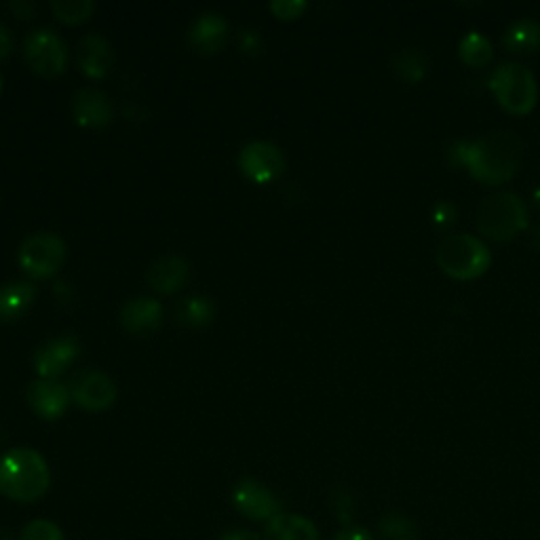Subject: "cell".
I'll return each instance as SVG.
<instances>
[{"instance_id":"6da1fadb","label":"cell","mask_w":540,"mask_h":540,"mask_svg":"<svg viewBox=\"0 0 540 540\" xmlns=\"http://www.w3.org/2000/svg\"><path fill=\"white\" fill-rule=\"evenodd\" d=\"M448 154L454 165L465 167L477 182L500 186L515 176L524 144L515 131L496 129L477 140L454 142Z\"/></svg>"},{"instance_id":"7a4b0ae2","label":"cell","mask_w":540,"mask_h":540,"mask_svg":"<svg viewBox=\"0 0 540 540\" xmlns=\"http://www.w3.org/2000/svg\"><path fill=\"white\" fill-rule=\"evenodd\" d=\"M51 486V471L41 452L13 448L0 456V494L13 503L32 505Z\"/></svg>"},{"instance_id":"3957f363","label":"cell","mask_w":540,"mask_h":540,"mask_svg":"<svg viewBox=\"0 0 540 540\" xmlns=\"http://www.w3.org/2000/svg\"><path fill=\"white\" fill-rule=\"evenodd\" d=\"M435 258L443 273L458 281L477 279L492 264L488 245L467 233L443 237L435 249Z\"/></svg>"},{"instance_id":"277c9868","label":"cell","mask_w":540,"mask_h":540,"mask_svg":"<svg viewBox=\"0 0 540 540\" xmlns=\"http://www.w3.org/2000/svg\"><path fill=\"white\" fill-rule=\"evenodd\" d=\"M528 220V207L515 192H494L477 211L479 233L490 241H511L528 226Z\"/></svg>"},{"instance_id":"5b68a950","label":"cell","mask_w":540,"mask_h":540,"mask_svg":"<svg viewBox=\"0 0 540 540\" xmlns=\"http://www.w3.org/2000/svg\"><path fill=\"white\" fill-rule=\"evenodd\" d=\"M488 87L494 93L496 102L509 114H515V117L528 114L538 100V85L534 74L519 62H505L494 68Z\"/></svg>"},{"instance_id":"8992f818","label":"cell","mask_w":540,"mask_h":540,"mask_svg":"<svg viewBox=\"0 0 540 540\" xmlns=\"http://www.w3.org/2000/svg\"><path fill=\"white\" fill-rule=\"evenodd\" d=\"M19 266L32 279H51L66 260V243L55 233H34L19 247Z\"/></svg>"},{"instance_id":"52a82bcc","label":"cell","mask_w":540,"mask_h":540,"mask_svg":"<svg viewBox=\"0 0 540 540\" xmlns=\"http://www.w3.org/2000/svg\"><path fill=\"white\" fill-rule=\"evenodd\" d=\"M26 62L34 74L43 79H55L66 72L68 47L55 30L38 28L28 34L24 45Z\"/></svg>"},{"instance_id":"ba28073f","label":"cell","mask_w":540,"mask_h":540,"mask_svg":"<svg viewBox=\"0 0 540 540\" xmlns=\"http://www.w3.org/2000/svg\"><path fill=\"white\" fill-rule=\"evenodd\" d=\"M239 167L245 178L256 184H268L277 180L283 173L285 157L279 146L256 140L241 150Z\"/></svg>"},{"instance_id":"9c48e42d","label":"cell","mask_w":540,"mask_h":540,"mask_svg":"<svg viewBox=\"0 0 540 540\" xmlns=\"http://www.w3.org/2000/svg\"><path fill=\"white\" fill-rule=\"evenodd\" d=\"M233 505L252 522H270L281 515L279 498L258 479H241L233 488Z\"/></svg>"},{"instance_id":"30bf717a","label":"cell","mask_w":540,"mask_h":540,"mask_svg":"<svg viewBox=\"0 0 540 540\" xmlns=\"http://www.w3.org/2000/svg\"><path fill=\"white\" fill-rule=\"evenodd\" d=\"M72 399L85 412H106L117 401V384L100 370H87L74 380Z\"/></svg>"},{"instance_id":"8fae6325","label":"cell","mask_w":540,"mask_h":540,"mask_svg":"<svg viewBox=\"0 0 540 540\" xmlns=\"http://www.w3.org/2000/svg\"><path fill=\"white\" fill-rule=\"evenodd\" d=\"M81 353V344L74 336L66 334L45 342L34 353V370L41 380H57L66 370L72 368Z\"/></svg>"},{"instance_id":"7c38bea8","label":"cell","mask_w":540,"mask_h":540,"mask_svg":"<svg viewBox=\"0 0 540 540\" xmlns=\"http://www.w3.org/2000/svg\"><path fill=\"white\" fill-rule=\"evenodd\" d=\"M30 410L47 422L62 418L70 405V391L66 384L57 380H34L26 393Z\"/></svg>"},{"instance_id":"4fadbf2b","label":"cell","mask_w":540,"mask_h":540,"mask_svg":"<svg viewBox=\"0 0 540 540\" xmlns=\"http://www.w3.org/2000/svg\"><path fill=\"white\" fill-rule=\"evenodd\" d=\"M72 110L74 121L81 127L100 129L112 121V106L108 95L93 87H83L74 93Z\"/></svg>"},{"instance_id":"5bb4252c","label":"cell","mask_w":540,"mask_h":540,"mask_svg":"<svg viewBox=\"0 0 540 540\" xmlns=\"http://www.w3.org/2000/svg\"><path fill=\"white\" fill-rule=\"evenodd\" d=\"M163 308L154 298H135L129 300L121 311V323L133 336L154 332L161 325Z\"/></svg>"},{"instance_id":"9a60e30c","label":"cell","mask_w":540,"mask_h":540,"mask_svg":"<svg viewBox=\"0 0 540 540\" xmlns=\"http://www.w3.org/2000/svg\"><path fill=\"white\" fill-rule=\"evenodd\" d=\"M190 268L180 256H165L148 270V285L159 294H176L188 283Z\"/></svg>"},{"instance_id":"2e32d148","label":"cell","mask_w":540,"mask_h":540,"mask_svg":"<svg viewBox=\"0 0 540 540\" xmlns=\"http://www.w3.org/2000/svg\"><path fill=\"white\" fill-rule=\"evenodd\" d=\"M79 66L89 79H104L114 64V53L104 36L89 34L79 43Z\"/></svg>"},{"instance_id":"e0dca14e","label":"cell","mask_w":540,"mask_h":540,"mask_svg":"<svg viewBox=\"0 0 540 540\" xmlns=\"http://www.w3.org/2000/svg\"><path fill=\"white\" fill-rule=\"evenodd\" d=\"M228 38V22L220 13H203L190 30V43L199 53H218Z\"/></svg>"},{"instance_id":"ac0fdd59","label":"cell","mask_w":540,"mask_h":540,"mask_svg":"<svg viewBox=\"0 0 540 540\" xmlns=\"http://www.w3.org/2000/svg\"><path fill=\"white\" fill-rule=\"evenodd\" d=\"M36 296L38 289L30 281H13L0 285V323H11L24 317L32 308Z\"/></svg>"},{"instance_id":"d6986e66","label":"cell","mask_w":540,"mask_h":540,"mask_svg":"<svg viewBox=\"0 0 540 540\" xmlns=\"http://www.w3.org/2000/svg\"><path fill=\"white\" fill-rule=\"evenodd\" d=\"M262 540H321L317 526L302 515L281 513L270 519Z\"/></svg>"},{"instance_id":"ffe728a7","label":"cell","mask_w":540,"mask_h":540,"mask_svg":"<svg viewBox=\"0 0 540 540\" xmlns=\"http://www.w3.org/2000/svg\"><path fill=\"white\" fill-rule=\"evenodd\" d=\"M503 43L513 53H532L540 47V22L532 17L515 19L507 28Z\"/></svg>"},{"instance_id":"44dd1931","label":"cell","mask_w":540,"mask_h":540,"mask_svg":"<svg viewBox=\"0 0 540 540\" xmlns=\"http://www.w3.org/2000/svg\"><path fill=\"white\" fill-rule=\"evenodd\" d=\"M460 60L473 68H484L492 60V43L486 34L477 30L467 32L458 45Z\"/></svg>"},{"instance_id":"7402d4cb","label":"cell","mask_w":540,"mask_h":540,"mask_svg":"<svg viewBox=\"0 0 540 540\" xmlns=\"http://www.w3.org/2000/svg\"><path fill=\"white\" fill-rule=\"evenodd\" d=\"M429 68V60L424 51L420 49H401L395 57H393V70L397 72L399 79L408 81V83H418L424 79V74H427Z\"/></svg>"},{"instance_id":"603a6c76","label":"cell","mask_w":540,"mask_h":540,"mask_svg":"<svg viewBox=\"0 0 540 540\" xmlns=\"http://www.w3.org/2000/svg\"><path fill=\"white\" fill-rule=\"evenodd\" d=\"M176 315H178V321L182 325L203 327L211 319H214V304H211L203 296H192V298H186L180 302Z\"/></svg>"},{"instance_id":"cb8c5ba5","label":"cell","mask_w":540,"mask_h":540,"mask_svg":"<svg viewBox=\"0 0 540 540\" xmlns=\"http://www.w3.org/2000/svg\"><path fill=\"white\" fill-rule=\"evenodd\" d=\"M378 534L382 540H418V528L408 515L387 513L378 522Z\"/></svg>"},{"instance_id":"d4e9b609","label":"cell","mask_w":540,"mask_h":540,"mask_svg":"<svg viewBox=\"0 0 540 540\" xmlns=\"http://www.w3.org/2000/svg\"><path fill=\"white\" fill-rule=\"evenodd\" d=\"M51 11L64 24H83L95 11L93 0H53Z\"/></svg>"},{"instance_id":"484cf974","label":"cell","mask_w":540,"mask_h":540,"mask_svg":"<svg viewBox=\"0 0 540 540\" xmlns=\"http://www.w3.org/2000/svg\"><path fill=\"white\" fill-rule=\"evenodd\" d=\"M17 540H64L60 526L49 522V519H34L30 522Z\"/></svg>"},{"instance_id":"4316f807","label":"cell","mask_w":540,"mask_h":540,"mask_svg":"<svg viewBox=\"0 0 540 540\" xmlns=\"http://www.w3.org/2000/svg\"><path fill=\"white\" fill-rule=\"evenodd\" d=\"M304 0H273L270 11L277 19H298L306 11Z\"/></svg>"},{"instance_id":"83f0119b","label":"cell","mask_w":540,"mask_h":540,"mask_svg":"<svg viewBox=\"0 0 540 540\" xmlns=\"http://www.w3.org/2000/svg\"><path fill=\"white\" fill-rule=\"evenodd\" d=\"M458 216V209L450 201H439L433 207V222L437 226H450Z\"/></svg>"},{"instance_id":"f1b7e54d","label":"cell","mask_w":540,"mask_h":540,"mask_svg":"<svg viewBox=\"0 0 540 540\" xmlns=\"http://www.w3.org/2000/svg\"><path fill=\"white\" fill-rule=\"evenodd\" d=\"M332 503H334V511H336V517L340 519V522L349 524L351 522V513H353V500H351V496L344 494V492H338L332 498Z\"/></svg>"},{"instance_id":"f546056e","label":"cell","mask_w":540,"mask_h":540,"mask_svg":"<svg viewBox=\"0 0 540 540\" xmlns=\"http://www.w3.org/2000/svg\"><path fill=\"white\" fill-rule=\"evenodd\" d=\"M11 49H13L11 30L5 24H0V62L7 60V57L11 55Z\"/></svg>"},{"instance_id":"4dcf8cb0","label":"cell","mask_w":540,"mask_h":540,"mask_svg":"<svg viewBox=\"0 0 540 540\" xmlns=\"http://www.w3.org/2000/svg\"><path fill=\"white\" fill-rule=\"evenodd\" d=\"M334 540H374L372 534L363 528H344L334 536Z\"/></svg>"},{"instance_id":"1f68e13d","label":"cell","mask_w":540,"mask_h":540,"mask_svg":"<svg viewBox=\"0 0 540 540\" xmlns=\"http://www.w3.org/2000/svg\"><path fill=\"white\" fill-rule=\"evenodd\" d=\"M9 11H13L15 17H19V19H30L36 11V5L24 3V0H17V3H9Z\"/></svg>"},{"instance_id":"d6a6232c","label":"cell","mask_w":540,"mask_h":540,"mask_svg":"<svg viewBox=\"0 0 540 540\" xmlns=\"http://www.w3.org/2000/svg\"><path fill=\"white\" fill-rule=\"evenodd\" d=\"M220 540H260V536L252 530H245V528H235L226 532Z\"/></svg>"},{"instance_id":"836d02e7","label":"cell","mask_w":540,"mask_h":540,"mask_svg":"<svg viewBox=\"0 0 540 540\" xmlns=\"http://www.w3.org/2000/svg\"><path fill=\"white\" fill-rule=\"evenodd\" d=\"M534 203H536V207L540 209V184L534 188Z\"/></svg>"},{"instance_id":"e575fe53","label":"cell","mask_w":540,"mask_h":540,"mask_svg":"<svg viewBox=\"0 0 540 540\" xmlns=\"http://www.w3.org/2000/svg\"><path fill=\"white\" fill-rule=\"evenodd\" d=\"M0 540H13V536H11V532H9V530H3V528H0Z\"/></svg>"},{"instance_id":"d590c367","label":"cell","mask_w":540,"mask_h":540,"mask_svg":"<svg viewBox=\"0 0 540 540\" xmlns=\"http://www.w3.org/2000/svg\"><path fill=\"white\" fill-rule=\"evenodd\" d=\"M534 243H536V247H540V226L536 228V233H534Z\"/></svg>"},{"instance_id":"8d00e7d4","label":"cell","mask_w":540,"mask_h":540,"mask_svg":"<svg viewBox=\"0 0 540 540\" xmlns=\"http://www.w3.org/2000/svg\"><path fill=\"white\" fill-rule=\"evenodd\" d=\"M0 91H3V76H0Z\"/></svg>"}]
</instances>
